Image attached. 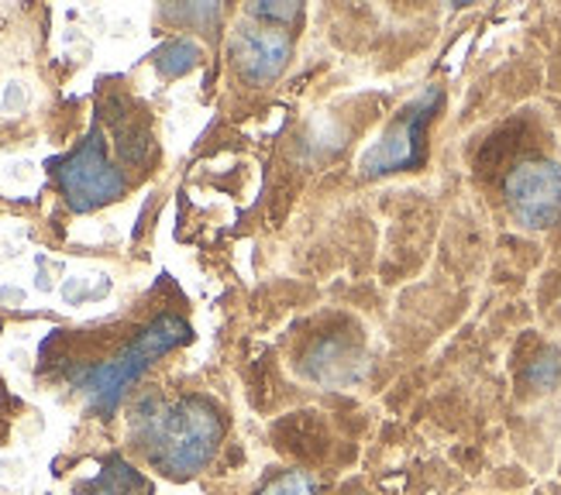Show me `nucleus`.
Instances as JSON below:
<instances>
[{"label":"nucleus","instance_id":"obj_1","mask_svg":"<svg viewBox=\"0 0 561 495\" xmlns=\"http://www.w3.org/2000/svg\"><path fill=\"white\" fill-rule=\"evenodd\" d=\"M135 440L162 475L190 479L204 472L225 440V416L204 395L176 403H141L135 410Z\"/></svg>","mask_w":561,"mask_h":495},{"label":"nucleus","instance_id":"obj_2","mask_svg":"<svg viewBox=\"0 0 561 495\" xmlns=\"http://www.w3.org/2000/svg\"><path fill=\"white\" fill-rule=\"evenodd\" d=\"M186 341H190L186 320L173 316V313H162L131 337V344L125 352H117L111 361L80 368L77 376H72V382H77V389L90 400L93 413L111 416L121 406V400H125V392L145 376V371H149L162 355H169Z\"/></svg>","mask_w":561,"mask_h":495},{"label":"nucleus","instance_id":"obj_3","mask_svg":"<svg viewBox=\"0 0 561 495\" xmlns=\"http://www.w3.org/2000/svg\"><path fill=\"white\" fill-rule=\"evenodd\" d=\"M445 93L442 87H427L393 117V124L373 141L358 159V172L365 180L389 176V172H410L421 169L427 159V124L442 111Z\"/></svg>","mask_w":561,"mask_h":495},{"label":"nucleus","instance_id":"obj_4","mask_svg":"<svg viewBox=\"0 0 561 495\" xmlns=\"http://www.w3.org/2000/svg\"><path fill=\"white\" fill-rule=\"evenodd\" d=\"M56 176H59V189L66 196V204L77 214L101 210L125 193V176H121V169L111 162L101 128H93L80 141L77 152L59 162Z\"/></svg>","mask_w":561,"mask_h":495},{"label":"nucleus","instance_id":"obj_5","mask_svg":"<svg viewBox=\"0 0 561 495\" xmlns=\"http://www.w3.org/2000/svg\"><path fill=\"white\" fill-rule=\"evenodd\" d=\"M506 207L527 231H545L561 217V165L551 159L520 162L503 183Z\"/></svg>","mask_w":561,"mask_h":495},{"label":"nucleus","instance_id":"obj_6","mask_svg":"<svg viewBox=\"0 0 561 495\" xmlns=\"http://www.w3.org/2000/svg\"><path fill=\"white\" fill-rule=\"evenodd\" d=\"M289 56L293 38L276 24H241L231 38V62L249 87L276 83L289 66Z\"/></svg>","mask_w":561,"mask_h":495},{"label":"nucleus","instance_id":"obj_7","mask_svg":"<svg viewBox=\"0 0 561 495\" xmlns=\"http://www.w3.org/2000/svg\"><path fill=\"white\" fill-rule=\"evenodd\" d=\"M355 352L348 348V341L341 337H321L310 344V352L304 355V371L317 382H334L341 376H348Z\"/></svg>","mask_w":561,"mask_h":495},{"label":"nucleus","instance_id":"obj_8","mask_svg":"<svg viewBox=\"0 0 561 495\" xmlns=\"http://www.w3.org/2000/svg\"><path fill=\"white\" fill-rule=\"evenodd\" d=\"M145 485V479L135 472L128 461L121 458H107L104 472L90 479V482H80L77 485V495H131Z\"/></svg>","mask_w":561,"mask_h":495},{"label":"nucleus","instance_id":"obj_9","mask_svg":"<svg viewBox=\"0 0 561 495\" xmlns=\"http://www.w3.org/2000/svg\"><path fill=\"white\" fill-rule=\"evenodd\" d=\"M201 62V45L190 42V38H173L165 42L159 53H156V69L162 77L176 80V77H186V72Z\"/></svg>","mask_w":561,"mask_h":495},{"label":"nucleus","instance_id":"obj_10","mask_svg":"<svg viewBox=\"0 0 561 495\" xmlns=\"http://www.w3.org/2000/svg\"><path fill=\"white\" fill-rule=\"evenodd\" d=\"M249 14L259 21V24H276V28H283V24H293L300 14H304V8L300 4H289V0H255V4H249Z\"/></svg>","mask_w":561,"mask_h":495},{"label":"nucleus","instance_id":"obj_11","mask_svg":"<svg viewBox=\"0 0 561 495\" xmlns=\"http://www.w3.org/2000/svg\"><path fill=\"white\" fill-rule=\"evenodd\" d=\"M527 382L534 389H554L561 382V358L554 352H545L538 361H530L527 368Z\"/></svg>","mask_w":561,"mask_h":495},{"label":"nucleus","instance_id":"obj_12","mask_svg":"<svg viewBox=\"0 0 561 495\" xmlns=\"http://www.w3.org/2000/svg\"><path fill=\"white\" fill-rule=\"evenodd\" d=\"M262 495H317V485L304 472H283L262 488Z\"/></svg>","mask_w":561,"mask_h":495}]
</instances>
